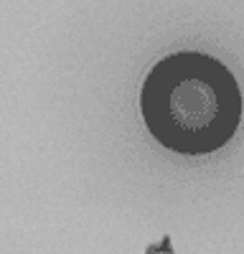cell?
<instances>
[{
    "instance_id": "6da1fadb",
    "label": "cell",
    "mask_w": 244,
    "mask_h": 254,
    "mask_svg": "<svg viewBox=\"0 0 244 254\" xmlns=\"http://www.w3.org/2000/svg\"><path fill=\"white\" fill-rule=\"evenodd\" d=\"M148 130L171 150L211 153L227 142L242 117V94L224 64L196 51L158 61L142 84Z\"/></svg>"
}]
</instances>
